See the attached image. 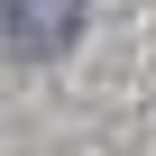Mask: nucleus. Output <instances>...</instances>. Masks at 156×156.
<instances>
[{"instance_id": "f257e3e1", "label": "nucleus", "mask_w": 156, "mask_h": 156, "mask_svg": "<svg viewBox=\"0 0 156 156\" xmlns=\"http://www.w3.org/2000/svg\"><path fill=\"white\" fill-rule=\"evenodd\" d=\"M83 37V0H0V46L19 64H55Z\"/></svg>"}]
</instances>
